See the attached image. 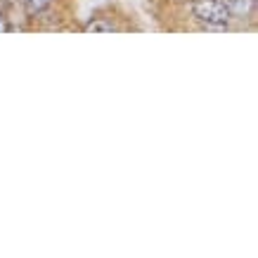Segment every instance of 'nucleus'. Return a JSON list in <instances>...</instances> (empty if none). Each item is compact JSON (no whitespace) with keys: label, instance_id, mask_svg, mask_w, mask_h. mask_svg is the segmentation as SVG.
Instances as JSON below:
<instances>
[{"label":"nucleus","instance_id":"nucleus-1","mask_svg":"<svg viewBox=\"0 0 258 258\" xmlns=\"http://www.w3.org/2000/svg\"><path fill=\"white\" fill-rule=\"evenodd\" d=\"M192 15L206 24H225L230 19V10L223 0H195Z\"/></svg>","mask_w":258,"mask_h":258},{"label":"nucleus","instance_id":"nucleus-2","mask_svg":"<svg viewBox=\"0 0 258 258\" xmlns=\"http://www.w3.org/2000/svg\"><path fill=\"white\" fill-rule=\"evenodd\" d=\"M225 5L230 12H235V15H239V17H246L253 12V5H256V3H253V0H227Z\"/></svg>","mask_w":258,"mask_h":258},{"label":"nucleus","instance_id":"nucleus-3","mask_svg":"<svg viewBox=\"0 0 258 258\" xmlns=\"http://www.w3.org/2000/svg\"><path fill=\"white\" fill-rule=\"evenodd\" d=\"M86 31H114L111 24H104V22H90L86 26Z\"/></svg>","mask_w":258,"mask_h":258},{"label":"nucleus","instance_id":"nucleus-4","mask_svg":"<svg viewBox=\"0 0 258 258\" xmlns=\"http://www.w3.org/2000/svg\"><path fill=\"white\" fill-rule=\"evenodd\" d=\"M50 3H52V0H26V5H29L31 12H40V10H45Z\"/></svg>","mask_w":258,"mask_h":258},{"label":"nucleus","instance_id":"nucleus-5","mask_svg":"<svg viewBox=\"0 0 258 258\" xmlns=\"http://www.w3.org/2000/svg\"><path fill=\"white\" fill-rule=\"evenodd\" d=\"M0 31H10V24L3 22V17H0Z\"/></svg>","mask_w":258,"mask_h":258}]
</instances>
